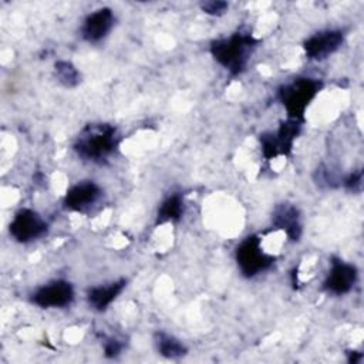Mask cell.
<instances>
[{
	"label": "cell",
	"instance_id": "1",
	"mask_svg": "<svg viewBox=\"0 0 364 364\" xmlns=\"http://www.w3.org/2000/svg\"><path fill=\"white\" fill-rule=\"evenodd\" d=\"M118 129L111 124H88L77 135L73 149L84 161L102 164L112 156L119 145Z\"/></svg>",
	"mask_w": 364,
	"mask_h": 364
},
{
	"label": "cell",
	"instance_id": "2",
	"mask_svg": "<svg viewBox=\"0 0 364 364\" xmlns=\"http://www.w3.org/2000/svg\"><path fill=\"white\" fill-rule=\"evenodd\" d=\"M257 40L250 33L236 31L228 37L210 43V54L232 75L245 71L249 58L257 47Z\"/></svg>",
	"mask_w": 364,
	"mask_h": 364
},
{
	"label": "cell",
	"instance_id": "3",
	"mask_svg": "<svg viewBox=\"0 0 364 364\" xmlns=\"http://www.w3.org/2000/svg\"><path fill=\"white\" fill-rule=\"evenodd\" d=\"M321 88L323 82L320 80L307 77H300L282 85L277 97L287 112V118L303 122L307 107Z\"/></svg>",
	"mask_w": 364,
	"mask_h": 364
},
{
	"label": "cell",
	"instance_id": "4",
	"mask_svg": "<svg viewBox=\"0 0 364 364\" xmlns=\"http://www.w3.org/2000/svg\"><path fill=\"white\" fill-rule=\"evenodd\" d=\"M236 263L245 277H255L269 270L274 263V256L266 253L262 240L256 235L245 237L236 247Z\"/></svg>",
	"mask_w": 364,
	"mask_h": 364
},
{
	"label": "cell",
	"instance_id": "5",
	"mask_svg": "<svg viewBox=\"0 0 364 364\" xmlns=\"http://www.w3.org/2000/svg\"><path fill=\"white\" fill-rule=\"evenodd\" d=\"M300 121H294V119H286L280 124V127L277 128L276 132H269V134H263L260 135V149H262V155L266 159H273L282 155H289L294 139L297 138L300 128H301Z\"/></svg>",
	"mask_w": 364,
	"mask_h": 364
},
{
	"label": "cell",
	"instance_id": "6",
	"mask_svg": "<svg viewBox=\"0 0 364 364\" xmlns=\"http://www.w3.org/2000/svg\"><path fill=\"white\" fill-rule=\"evenodd\" d=\"M48 230L47 222L33 209H20L9 225L10 236L18 243H30L41 239Z\"/></svg>",
	"mask_w": 364,
	"mask_h": 364
},
{
	"label": "cell",
	"instance_id": "7",
	"mask_svg": "<svg viewBox=\"0 0 364 364\" xmlns=\"http://www.w3.org/2000/svg\"><path fill=\"white\" fill-rule=\"evenodd\" d=\"M74 296L73 284L58 279L40 286L31 294V303L41 309H64L74 301Z\"/></svg>",
	"mask_w": 364,
	"mask_h": 364
},
{
	"label": "cell",
	"instance_id": "8",
	"mask_svg": "<svg viewBox=\"0 0 364 364\" xmlns=\"http://www.w3.org/2000/svg\"><path fill=\"white\" fill-rule=\"evenodd\" d=\"M358 277L357 267L340 257H333L328 273L323 282V289L328 294L343 296L353 290Z\"/></svg>",
	"mask_w": 364,
	"mask_h": 364
},
{
	"label": "cell",
	"instance_id": "9",
	"mask_svg": "<svg viewBox=\"0 0 364 364\" xmlns=\"http://www.w3.org/2000/svg\"><path fill=\"white\" fill-rule=\"evenodd\" d=\"M102 196V189L94 181H81L73 185L64 195L63 205L71 212L85 213L98 203Z\"/></svg>",
	"mask_w": 364,
	"mask_h": 364
},
{
	"label": "cell",
	"instance_id": "10",
	"mask_svg": "<svg viewBox=\"0 0 364 364\" xmlns=\"http://www.w3.org/2000/svg\"><path fill=\"white\" fill-rule=\"evenodd\" d=\"M344 43V33L341 30H323L314 33L303 43L304 54L309 60L321 61L334 54Z\"/></svg>",
	"mask_w": 364,
	"mask_h": 364
},
{
	"label": "cell",
	"instance_id": "11",
	"mask_svg": "<svg viewBox=\"0 0 364 364\" xmlns=\"http://www.w3.org/2000/svg\"><path fill=\"white\" fill-rule=\"evenodd\" d=\"M115 24V16L111 9L102 7L90 13L80 28L81 37L87 43H100L104 40L112 30Z\"/></svg>",
	"mask_w": 364,
	"mask_h": 364
},
{
	"label": "cell",
	"instance_id": "12",
	"mask_svg": "<svg viewBox=\"0 0 364 364\" xmlns=\"http://www.w3.org/2000/svg\"><path fill=\"white\" fill-rule=\"evenodd\" d=\"M272 223L276 229L283 230L284 235L293 242L299 240L301 236L303 225L300 212L291 203L284 202L277 205L272 213Z\"/></svg>",
	"mask_w": 364,
	"mask_h": 364
},
{
	"label": "cell",
	"instance_id": "13",
	"mask_svg": "<svg viewBox=\"0 0 364 364\" xmlns=\"http://www.w3.org/2000/svg\"><path fill=\"white\" fill-rule=\"evenodd\" d=\"M127 286L125 279H119L107 284L101 286H94L88 290L87 293V301L88 306L97 311H104L107 310L111 303L122 293V290Z\"/></svg>",
	"mask_w": 364,
	"mask_h": 364
},
{
	"label": "cell",
	"instance_id": "14",
	"mask_svg": "<svg viewBox=\"0 0 364 364\" xmlns=\"http://www.w3.org/2000/svg\"><path fill=\"white\" fill-rule=\"evenodd\" d=\"M154 343L158 353L165 358L176 360V358H182L188 353V348L179 338L165 331H156L154 334Z\"/></svg>",
	"mask_w": 364,
	"mask_h": 364
},
{
	"label": "cell",
	"instance_id": "15",
	"mask_svg": "<svg viewBox=\"0 0 364 364\" xmlns=\"http://www.w3.org/2000/svg\"><path fill=\"white\" fill-rule=\"evenodd\" d=\"M185 212V202L181 193L169 195L159 206L156 213V225L178 222Z\"/></svg>",
	"mask_w": 364,
	"mask_h": 364
},
{
	"label": "cell",
	"instance_id": "16",
	"mask_svg": "<svg viewBox=\"0 0 364 364\" xmlns=\"http://www.w3.org/2000/svg\"><path fill=\"white\" fill-rule=\"evenodd\" d=\"M54 75L57 81L67 88L77 87L81 82V73L71 61L58 60L54 64Z\"/></svg>",
	"mask_w": 364,
	"mask_h": 364
},
{
	"label": "cell",
	"instance_id": "17",
	"mask_svg": "<svg viewBox=\"0 0 364 364\" xmlns=\"http://www.w3.org/2000/svg\"><path fill=\"white\" fill-rule=\"evenodd\" d=\"M200 9L203 13L210 14V16H222L226 13L229 9V4L226 1L220 0H210V1H203L200 3Z\"/></svg>",
	"mask_w": 364,
	"mask_h": 364
},
{
	"label": "cell",
	"instance_id": "18",
	"mask_svg": "<svg viewBox=\"0 0 364 364\" xmlns=\"http://www.w3.org/2000/svg\"><path fill=\"white\" fill-rule=\"evenodd\" d=\"M361 185H363V171L361 169H358L355 172H351L344 181V186L348 191H353V192H360Z\"/></svg>",
	"mask_w": 364,
	"mask_h": 364
},
{
	"label": "cell",
	"instance_id": "19",
	"mask_svg": "<svg viewBox=\"0 0 364 364\" xmlns=\"http://www.w3.org/2000/svg\"><path fill=\"white\" fill-rule=\"evenodd\" d=\"M122 348H124V344L119 340H117V338H108L104 343V354L108 358H114L118 354H121Z\"/></svg>",
	"mask_w": 364,
	"mask_h": 364
}]
</instances>
